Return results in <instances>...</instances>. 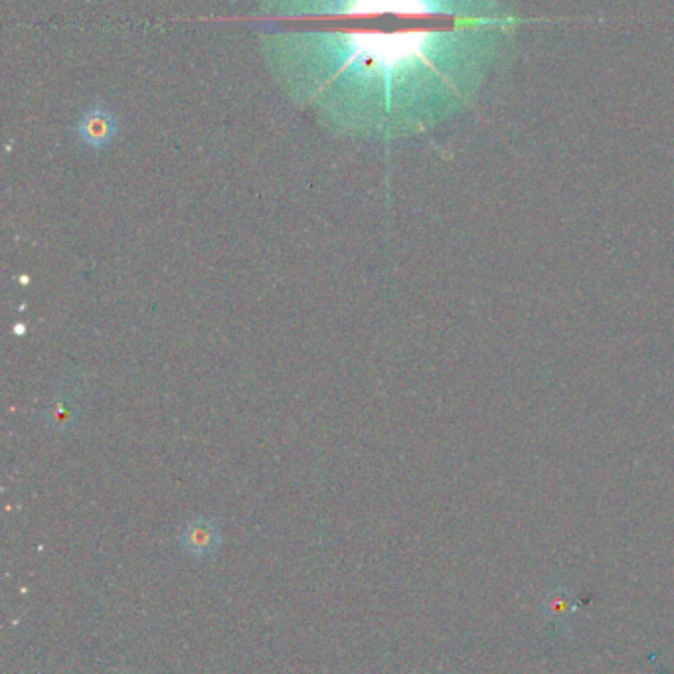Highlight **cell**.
<instances>
[{
    "instance_id": "obj_2",
    "label": "cell",
    "mask_w": 674,
    "mask_h": 674,
    "mask_svg": "<svg viewBox=\"0 0 674 674\" xmlns=\"http://www.w3.org/2000/svg\"><path fill=\"white\" fill-rule=\"evenodd\" d=\"M115 133V117L105 109H91L80 121V137L87 145H105Z\"/></svg>"
},
{
    "instance_id": "obj_1",
    "label": "cell",
    "mask_w": 674,
    "mask_h": 674,
    "mask_svg": "<svg viewBox=\"0 0 674 674\" xmlns=\"http://www.w3.org/2000/svg\"><path fill=\"white\" fill-rule=\"evenodd\" d=\"M180 544L186 554L194 558H204L218 550L220 546V530L208 516H198L184 526L180 532Z\"/></svg>"
}]
</instances>
